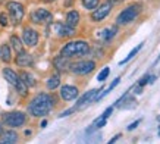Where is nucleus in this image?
Wrapping results in <instances>:
<instances>
[{"mask_svg":"<svg viewBox=\"0 0 160 144\" xmlns=\"http://www.w3.org/2000/svg\"><path fill=\"white\" fill-rule=\"evenodd\" d=\"M100 90H102V88H100ZM100 90H98V88H94V90H90V91H87L82 97H81V99H79V100L77 101V106L73 107V111L81 109V107H84L85 105H88V103L94 101V99H96V96H97L98 93H100Z\"/></svg>","mask_w":160,"mask_h":144,"instance_id":"11","label":"nucleus"},{"mask_svg":"<svg viewBox=\"0 0 160 144\" xmlns=\"http://www.w3.org/2000/svg\"><path fill=\"white\" fill-rule=\"evenodd\" d=\"M157 121H159V122H160V116H157Z\"/></svg>","mask_w":160,"mask_h":144,"instance_id":"36","label":"nucleus"},{"mask_svg":"<svg viewBox=\"0 0 160 144\" xmlns=\"http://www.w3.org/2000/svg\"><path fill=\"white\" fill-rule=\"evenodd\" d=\"M2 121L3 124H6L8 126H12V128H18V126H22L27 121V116H25L24 112H8V113H3L2 115Z\"/></svg>","mask_w":160,"mask_h":144,"instance_id":"5","label":"nucleus"},{"mask_svg":"<svg viewBox=\"0 0 160 144\" xmlns=\"http://www.w3.org/2000/svg\"><path fill=\"white\" fill-rule=\"evenodd\" d=\"M60 96L65 101H72L78 97V88L73 85H63L60 88Z\"/></svg>","mask_w":160,"mask_h":144,"instance_id":"12","label":"nucleus"},{"mask_svg":"<svg viewBox=\"0 0 160 144\" xmlns=\"http://www.w3.org/2000/svg\"><path fill=\"white\" fill-rule=\"evenodd\" d=\"M88 53H90V46L82 40H78V41H71V43L66 44L62 49L60 54L69 59V58H82V56H87Z\"/></svg>","mask_w":160,"mask_h":144,"instance_id":"2","label":"nucleus"},{"mask_svg":"<svg viewBox=\"0 0 160 144\" xmlns=\"http://www.w3.org/2000/svg\"><path fill=\"white\" fill-rule=\"evenodd\" d=\"M142 46H144V44L141 43V44H138V46H137L135 49H132V50H131V53H129V54H128V56H126V58L123 59V60H121V62H119V65H121V66H122V65H125V63L128 62V60H131V59L134 58V56H135L137 53H138V52H140V50H141V49H142Z\"/></svg>","mask_w":160,"mask_h":144,"instance_id":"22","label":"nucleus"},{"mask_svg":"<svg viewBox=\"0 0 160 144\" xmlns=\"http://www.w3.org/2000/svg\"><path fill=\"white\" fill-rule=\"evenodd\" d=\"M59 85H60V77L59 75H53L47 80V88L49 90H56Z\"/></svg>","mask_w":160,"mask_h":144,"instance_id":"20","label":"nucleus"},{"mask_svg":"<svg viewBox=\"0 0 160 144\" xmlns=\"http://www.w3.org/2000/svg\"><path fill=\"white\" fill-rule=\"evenodd\" d=\"M110 10H112V2H106V3H103V5L97 6L94 9V12L91 15V19L94 22H100V21H103L107 15L110 13Z\"/></svg>","mask_w":160,"mask_h":144,"instance_id":"8","label":"nucleus"},{"mask_svg":"<svg viewBox=\"0 0 160 144\" xmlns=\"http://www.w3.org/2000/svg\"><path fill=\"white\" fill-rule=\"evenodd\" d=\"M71 113H73V109H68V111H65L63 113H60V115H59V118H65V116L71 115Z\"/></svg>","mask_w":160,"mask_h":144,"instance_id":"30","label":"nucleus"},{"mask_svg":"<svg viewBox=\"0 0 160 144\" xmlns=\"http://www.w3.org/2000/svg\"><path fill=\"white\" fill-rule=\"evenodd\" d=\"M16 65L18 66H22V68H27V66H31L32 65V62H34V59H32V56L29 54V53L27 52H19L18 53V56H16Z\"/></svg>","mask_w":160,"mask_h":144,"instance_id":"13","label":"nucleus"},{"mask_svg":"<svg viewBox=\"0 0 160 144\" xmlns=\"http://www.w3.org/2000/svg\"><path fill=\"white\" fill-rule=\"evenodd\" d=\"M141 122V119H137L135 122H132L131 125H129V126H128V131H132L134 130V128H137V126H138V124H140Z\"/></svg>","mask_w":160,"mask_h":144,"instance_id":"29","label":"nucleus"},{"mask_svg":"<svg viewBox=\"0 0 160 144\" xmlns=\"http://www.w3.org/2000/svg\"><path fill=\"white\" fill-rule=\"evenodd\" d=\"M109 74H110V69H109V68H104V69H103V71L98 74L97 80H98V81H104V80L109 77Z\"/></svg>","mask_w":160,"mask_h":144,"instance_id":"24","label":"nucleus"},{"mask_svg":"<svg viewBox=\"0 0 160 144\" xmlns=\"http://www.w3.org/2000/svg\"><path fill=\"white\" fill-rule=\"evenodd\" d=\"M69 65H71V63L68 62V58H65V56H62V54H60L59 58L54 59V66H56V69H58V71H60V72L68 71Z\"/></svg>","mask_w":160,"mask_h":144,"instance_id":"14","label":"nucleus"},{"mask_svg":"<svg viewBox=\"0 0 160 144\" xmlns=\"http://www.w3.org/2000/svg\"><path fill=\"white\" fill-rule=\"evenodd\" d=\"M22 41L29 47H34L38 43V33L32 28H25L22 33Z\"/></svg>","mask_w":160,"mask_h":144,"instance_id":"10","label":"nucleus"},{"mask_svg":"<svg viewBox=\"0 0 160 144\" xmlns=\"http://www.w3.org/2000/svg\"><path fill=\"white\" fill-rule=\"evenodd\" d=\"M3 77H5V80L9 82V84H12V85L16 88V91L19 93L21 96H27V93H28V87L25 85L24 81L18 77V74H16V72L12 71V69H9V68H5V69H3Z\"/></svg>","mask_w":160,"mask_h":144,"instance_id":"3","label":"nucleus"},{"mask_svg":"<svg viewBox=\"0 0 160 144\" xmlns=\"http://www.w3.org/2000/svg\"><path fill=\"white\" fill-rule=\"evenodd\" d=\"M2 138H0V141L2 143H16L18 141V134L15 132V131H6V132H2Z\"/></svg>","mask_w":160,"mask_h":144,"instance_id":"15","label":"nucleus"},{"mask_svg":"<svg viewBox=\"0 0 160 144\" xmlns=\"http://www.w3.org/2000/svg\"><path fill=\"white\" fill-rule=\"evenodd\" d=\"M79 22V13L77 10H71L66 15V25L69 27H77V24Z\"/></svg>","mask_w":160,"mask_h":144,"instance_id":"16","label":"nucleus"},{"mask_svg":"<svg viewBox=\"0 0 160 144\" xmlns=\"http://www.w3.org/2000/svg\"><path fill=\"white\" fill-rule=\"evenodd\" d=\"M118 33V29L115 28V27H112V28H106V29H103V33L100 34V37H102L104 41H110L115 35H116Z\"/></svg>","mask_w":160,"mask_h":144,"instance_id":"18","label":"nucleus"},{"mask_svg":"<svg viewBox=\"0 0 160 144\" xmlns=\"http://www.w3.org/2000/svg\"><path fill=\"white\" fill-rule=\"evenodd\" d=\"M2 132H3V124L0 122V134H2Z\"/></svg>","mask_w":160,"mask_h":144,"instance_id":"33","label":"nucleus"},{"mask_svg":"<svg viewBox=\"0 0 160 144\" xmlns=\"http://www.w3.org/2000/svg\"><path fill=\"white\" fill-rule=\"evenodd\" d=\"M10 43H12V46H13V50L16 53H19L24 50V47H22V41L19 40V37H16V35H12L10 37Z\"/></svg>","mask_w":160,"mask_h":144,"instance_id":"21","label":"nucleus"},{"mask_svg":"<svg viewBox=\"0 0 160 144\" xmlns=\"http://www.w3.org/2000/svg\"><path fill=\"white\" fill-rule=\"evenodd\" d=\"M159 59H160V54H159Z\"/></svg>","mask_w":160,"mask_h":144,"instance_id":"38","label":"nucleus"},{"mask_svg":"<svg viewBox=\"0 0 160 144\" xmlns=\"http://www.w3.org/2000/svg\"><path fill=\"white\" fill-rule=\"evenodd\" d=\"M140 12H141L140 5H129L128 8H125L119 13V16H118V19H116L118 25H126V24H129V22H132V21H135L138 18Z\"/></svg>","mask_w":160,"mask_h":144,"instance_id":"4","label":"nucleus"},{"mask_svg":"<svg viewBox=\"0 0 160 144\" xmlns=\"http://www.w3.org/2000/svg\"><path fill=\"white\" fill-rule=\"evenodd\" d=\"M19 78L22 80V81H24V84H25L27 87H34V85H35L34 77H32L31 74H28V72H22Z\"/></svg>","mask_w":160,"mask_h":144,"instance_id":"19","label":"nucleus"},{"mask_svg":"<svg viewBox=\"0 0 160 144\" xmlns=\"http://www.w3.org/2000/svg\"><path fill=\"white\" fill-rule=\"evenodd\" d=\"M0 24L3 25V27H6V25H8V16H6L5 13L0 15Z\"/></svg>","mask_w":160,"mask_h":144,"instance_id":"27","label":"nucleus"},{"mask_svg":"<svg viewBox=\"0 0 160 144\" xmlns=\"http://www.w3.org/2000/svg\"><path fill=\"white\" fill-rule=\"evenodd\" d=\"M0 58H2V60L6 63L10 62V59H12V54H10V47L8 46V44H3L2 47H0Z\"/></svg>","mask_w":160,"mask_h":144,"instance_id":"17","label":"nucleus"},{"mask_svg":"<svg viewBox=\"0 0 160 144\" xmlns=\"http://www.w3.org/2000/svg\"><path fill=\"white\" fill-rule=\"evenodd\" d=\"M52 18H53L52 13L46 9H37L31 13V19L35 24H49L50 21H52Z\"/></svg>","mask_w":160,"mask_h":144,"instance_id":"9","label":"nucleus"},{"mask_svg":"<svg viewBox=\"0 0 160 144\" xmlns=\"http://www.w3.org/2000/svg\"><path fill=\"white\" fill-rule=\"evenodd\" d=\"M157 132H159V137H160V126H159V130H157Z\"/></svg>","mask_w":160,"mask_h":144,"instance_id":"35","label":"nucleus"},{"mask_svg":"<svg viewBox=\"0 0 160 144\" xmlns=\"http://www.w3.org/2000/svg\"><path fill=\"white\" fill-rule=\"evenodd\" d=\"M104 125H106V118H103V116H100L98 119L94 121V128H102Z\"/></svg>","mask_w":160,"mask_h":144,"instance_id":"25","label":"nucleus"},{"mask_svg":"<svg viewBox=\"0 0 160 144\" xmlns=\"http://www.w3.org/2000/svg\"><path fill=\"white\" fill-rule=\"evenodd\" d=\"M46 2H53V0H46Z\"/></svg>","mask_w":160,"mask_h":144,"instance_id":"37","label":"nucleus"},{"mask_svg":"<svg viewBox=\"0 0 160 144\" xmlns=\"http://www.w3.org/2000/svg\"><path fill=\"white\" fill-rule=\"evenodd\" d=\"M53 97L46 94V93H40L28 105V112L32 116H46L53 109Z\"/></svg>","mask_w":160,"mask_h":144,"instance_id":"1","label":"nucleus"},{"mask_svg":"<svg viewBox=\"0 0 160 144\" xmlns=\"http://www.w3.org/2000/svg\"><path fill=\"white\" fill-rule=\"evenodd\" d=\"M148 82H150V77H148V75H144V77L141 78L140 81H138V85H140V87H144L146 84H148Z\"/></svg>","mask_w":160,"mask_h":144,"instance_id":"26","label":"nucleus"},{"mask_svg":"<svg viewBox=\"0 0 160 144\" xmlns=\"http://www.w3.org/2000/svg\"><path fill=\"white\" fill-rule=\"evenodd\" d=\"M100 0H82V5L85 9H96Z\"/></svg>","mask_w":160,"mask_h":144,"instance_id":"23","label":"nucleus"},{"mask_svg":"<svg viewBox=\"0 0 160 144\" xmlns=\"http://www.w3.org/2000/svg\"><path fill=\"white\" fill-rule=\"evenodd\" d=\"M8 10H9L10 21L13 25L21 24V21L24 18V6L18 2H9L8 3Z\"/></svg>","mask_w":160,"mask_h":144,"instance_id":"7","label":"nucleus"},{"mask_svg":"<svg viewBox=\"0 0 160 144\" xmlns=\"http://www.w3.org/2000/svg\"><path fill=\"white\" fill-rule=\"evenodd\" d=\"M94 68H96V63L92 60H79V62L71 63L69 71H72L77 75H87V74L94 71Z\"/></svg>","mask_w":160,"mask_h":144,"instance_id":"6","label":"nucleus"},{"mask_svg":"<svg viewBox=\"0 0 160 144\" xmlns=\"http://www.w3.org/2000/svg\"><path fill=\"white\" fill-rule=\"evenodd\" d=\"M46 125H47V121H43V122H41V126H43V128H44Z\"/></svg>","mask_w":160,"mask_h":144,"instance_id":"32","label":"nucleus"},{"mask_svg":"<svg viewBox=\"0 0 160 144\" xmlns=\"http://www.w3.org/2000/svg\"><path fill=\"white\" fill-rule=\"evenodd\" d=\"M119 138H121V134H118V135H115V137H113V138H112L110 140V141H109V143H115V141H118V140H119Z\"/></svg>","mask_w":160,"mask_h":144,"instance_id":"31","label":"nucleus"},{"mask_svg":"<svg viewBox=\"0 0 160 144\" xmlns=\"http://www.w3.org/2000/svg\"><path fill=\"white\" fill-rule=\"evenodd\" d=\"M112 112H113V107H107V109H106V111H104V113H103V118H106V119H107V118H109V116H110L112 115Z\"/></svg>","mask_w":160,"mask_h":144,"instance_id":"28","label":"nucleus"},{"mask_svg":"<svg viewBox=\"0 0 160 144\" xmlns=\"http://www.w3.org/2000/svg\"><path fill=\"white\" fill-rule=\"evenodd\" d=\"M109 2H112V3H115V2H122V0H109Z\"/></svg>","mask_w":160,"mask_h":144,"instance_id":"34","label":"nucleus"}]
</instances>
